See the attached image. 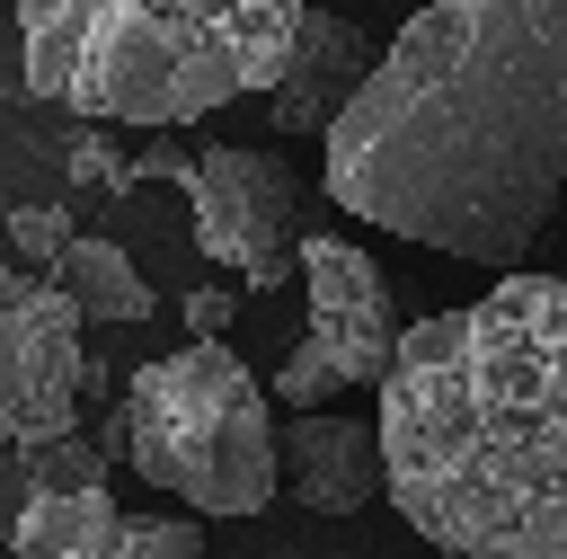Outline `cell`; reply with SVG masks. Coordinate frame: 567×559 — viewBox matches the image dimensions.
Wrapping results in <instances>:
<instances>
[{
    "mask_svg": "<svg viewBox=\"0 0 567 559\" xmlns=\"http://www.w3.org/2000/svg\"><path fill=\"white\" fill-rule=\"evenodd\" d=\"M319 151V186L354 222L523 266L567 186V0L416 9Z\"/></svg>",
    "mask_w": 567,
    "mask_h": 559,
    "instance_id": "obj_1",
    "label": "cell"
},
{
    "mask_svg": "<svg viewBox=\"0 0 567 559\" xmlns=\"http://www.w3.org/2000/svg\"><path fill=\"white\" fill-rule=\"evenodd\" d=\"M390 506L434 559H567V275H505L399 337Z\"/></svg>",
    "mask_w": 567,
    "mask_h": 559,
    "instance_id": "obj_2",
    "label": "cell"
},
{
    "mask_svg": "<svg viewBox=\"0 0 567 559\" xmlns=\"http://www.w3.org/2000/svg\"><path fill=\"white\" fill-rule=\"evenodd\" d=\"M124 461L186 515H266L284 479V435L266 382L221 346H177L124 390Z\"/></svg>",
    "mask_w": 567,
    "mask_h": 559,
    "instance_id": "obj_3",
    "label": "cell"
},
{
    "mask_svg": "<svg viewBox=\"0 0 567 559\" xmlns=\"http://www.w3.org/2000/svg\"><path fill=\"white\" fill-rule=\"evenodd\" d=\"M230 98H248L239 53H230V9H204V0H89L80 71L62 89L71 115L177 133V124L230 106Z\"/></svg>",
    "mask_w": 567,
    "mask_h": 559,
    "instance_id": "obj_4",
    "label": "cell"
},
{
    "mask_svg": "<svg viewBox=\"0 0 567 559\" xmlns=\"http://www.w3.org/2000/svg\"><path fill=\"white\" fill-rule=\"evenodd\" d=\"M97 382L80 346V311L62 284L0 266V453H35L53 435H80V390Z\"/></svg>",
    "mask_w": 567,
    "mask_h": 559,
    "instance_id": "obj_5",
    "label": "cell"
},
{
    "mask_svg": "<svg viewBox=\"0 0 567 559\" xmlns=\"http://www.w3.org/2000/svg\"><path fill=\"white\" fill-rule=\"evenodd\" d=\"M186 204H195V248L213 266H230L239 284L275 293L284 275H301V177L275 151L248 142H213L186 169Z\"/></svg>",
    "mask_w": 567,
    "mask_h": 559,
    "instance_id": "obj_6",
    "label": "cell"
},
{
    "mask_svg": "<svg viewBox=\"0 0 567 559\" xmlns=\"http://www.w3.org/2000/svg\"><path fill=\"white\" fill-rule=\"evenodd\" d=\"M301 293H310V328L301 337H319L328 346V364L346 373V390L354 382H390V364H399V311H390V284H381V266L354 248V240H328V231H310L301 240Z\"/></svg>",
    "mask_w": 567,
    "mask_h": 559,
    "instance_id": "obj_7",
    "label": "cell"
},
{
    "mask_svg": "<svg viewBox=\"0 0 567 559\" xmlns=\"http://www.w3.org/2000/svg\"><path fill=\"white\" fill-rule=\"evenodd\" d=\"M372 62L381 53H363V35L346 27V18H328V9H301V35H292V71H284V89L266 98V115H275V133L292 142V133H337V115L354 106V89L372 80Z\"/></svg>",
    "mask_w": 567,
    "mask_h": 559,
    "instance_id": "obj_8",
    "label": "cell"
},
{
    "mask_svg": "<svg viewBox=\"0 0 567 559\" xmlns=\"http://www.w3.org/2000/svg\"><path fill=\"white\" fill-rule=\"evenodd\" d=\"M284 488L310 515H354V506L390 497L381 426H363V417H292L284 426Z\"/></svg>",
    "mask_w": 567,
    "mask_h": 559,
    "instance_id": "obj_9",
    "label": "cell"
},
{
    "mask_svg": "<svg viewBox=\"0 0 567 559\" xmlns=\"http://www.w3.org/2000/svg\"><path fill=\"white\" fill-rule=\"evenodd\" d=\"M124 524L133 515H115L106 488H89V497H35L27 524H18V541H9V559H115Z\"/></svg>",
    "mask_w": 567,
    "mask_h": 559,
    "instance_id": "obj_10",
    "label": "cell"
},
{
    "mask_svg": "<svg viewBox=\"0 0 567 559\" xmlns=\"http://www.w3.org/2000/svg\"><path fill=\"white\" fill-rule=\"evenodd\" d=\"M53 284L71 293L80 319H151V275L115 240H71V257L53 266Z\"/></svg>",
    "mask_w": 567,
    "mask_h": 559,
    "instance_id": "obj_11",
    "label": "cell"
},
{
    "mask_svg": "<svg viewBox=\"0 0 567 559\" xmlns=\"http://www.w3.org/2000/svg\"><path fill=\"white\" fill-rule=\"evenodd\" d=\"M292 35H301V0H230V53L248 98H275L292 71Z\"/></svg>",
    "mask_w": 567,
    "mask_h": 559,
    "instance_id": "obj_12",
    "label": "cell"
},
{
    "mask_svg": "<svg viewBox=\"0 0 567 559\" xmlns=\"http://www.w3.org/2000/svg\"><path fill=\"white\" fill-rule=\"evenodd\" d=\"M27 27V89L35 98H62L71 71H80V35H89V0H27L18 9Z\"/></svg>",
    "mask_w": 567,
    "mask_h": 559,
    "instance_id": "obj_13",
    "label": "cell"
},
{
    "mask_svg": "<svg viewBox=\"0 0 567 559\" xmlns=\"http://www.w3.org/2000/svg\"><path fill=\"white\" fill-rule=\"evenodd\" d=\"M27 479H35V497H89V488H106V453L89 435H53L27 453Z\"/></svg>",
    "mask_w": 567,
    "mask_h": 559,
    "instance_id": "obj_14",
    "label": "cell"
},
{
    "mask_svg": "<svg viewBox=\"0 0 567 559\" xmlns=\"http://www.w3.org/2000/svg\"><path fill=\"white\" fill-rule=\"evenodd\" d=\"M266 390H275V399H284L292 417H328V399L346 390V373L328 364V346H319V337H292V355H284V373H275Z\"/></svg>",
    "mask_w": 567,
    "mask_h": 559,
    "instance_id": "obj_15",
    "label": "cell"
},
{
    "mask_svg": "<svg viewBox=\"0 0 567 559\" xmlns=\"http://www.w3.org/2000/svg\"><path fill=\"white\" fill-rule=\"evenodd\" d=\"M71 240H80V231H71L62 204H18V213H9V248H18L27 266H62Z\"/></svg>",
    "mask_w": 567,
    "mask_h": 559,
    "instance_id": "obj_16",
    "label": "cell"
},
{
    "mask_svg": "<svg viewBox=\"0 0 567 559\" xmlns=\"http://www.w3.org/2000/svg\"><path fill=\"white\" fill-rule=\"evenodd\" d=\"M115 559H204V524L195 515H142V524H124Z\"/></svg>",
    "mask_w": 567,
    "mask_h": 559,
    "instance_id": "obj_17",
    "label": "cell"
},
{
    "mask_svg": "<svg viewBox=\"0 0 567 559\" xmlns=\"http://www.w3.org/2000/svg\"><path fill=\"white\" fill-rule=\"evenodd\" d=\"M177 311H186V346H221V328L239 319V293H221V284H195Z\"/></svg>",
    "mask_w": 567,
    "mask_h": 559,
    "instance_id": "obj_18",
    "label": "cell"
},
{
    "mask_svg": "<svg viewBox=\"0 0 567 559\" xmlns=\"http://www.w3.org/2000/svg\"><path fill=\"white\" fill-rule=\"evenodd\" d=\"M27 506H35V479H27V453H0V550L18 541V524H27Z\"/></svg>",
    "mask_w": 567,
    "mask_h": 559,
    "instance_id": "obj_19",
    "label": "cell"
},
{
    "mask_svg": "<svg viewBox=\"0 0 567 559\" xmlns=\"http://www.w3.org/2000/svg\"><path fill=\"white\" fill-rule=\"evenodd\" d=\"M133 169H142V177H177V186H186V169H195V151H177V142H168V133H151V142H142V160H133Z\"/></svg>",
    "mask_w": 567,
    "mask_h": 559,
    "instance_id": "obj_20",
    "label": "cell"
},
{
    "mask_svg": "<svg viewBox=\"0 0 567 559\" xmlns=\"http://www.w3.org/2000/svg\"><path fill=\"white\" fill-rule=\"evenodd\" d=\"M0 559H9V550H0Z\"/></svg>",
    "mask_w": 567,
    "mask_h": 559,
    "instance_id": "obj_21",
    "label": "cell"
}]
</instances>
